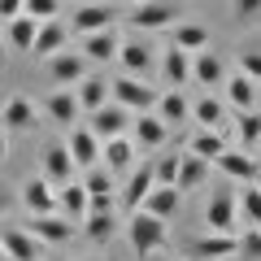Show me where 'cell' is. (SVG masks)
Returning <instances> with one entry per match:
<instances>
[{"label": "cell", "mask_w": 261, "mask_h": 261, "mask_svg": "<svg viewBox=\"0 0 261 261\" xmlns=\"http://www.w3.org/2000/svg\"><path fill=\"white\" fill-rule=\"evenodd\" d=\"M126 244L140 252V257H152V252H161L170 244V222L135 209V214H126Z\"/></svg>", "instance_id": "cell-1"}, {"label": "cell", "mask_w": 261, "mask_h": 261, "mask_svg": "<svg viewBox=\"0 0 261 261\" xmlns=\"http://www.w3.org/2000/svg\"><path fill=\"white\" fill-rule=\"evenodd\" d=\"M109 100L122 105L130 118H135V113H152V105H157V87H152L148 79L118 74V79H109Z\"/></svg>", "instance_id": "cell-2"}, {"label": "cell", "mask_w": 261, "mask_h": 261, "mask_svg": "<svg viewBox=\"0 0 261 261\" xmlns=\"http://www.w3.org/2000/svg\"><path fill=\"white\" fill-rule=\"evenodd\" d=\"M152 187H157V178H152V157H144V161H135V166H130L126 187L118 192V209H122V214H135Z\"/></svg>", "instance_id": "cell-3"}, {"label": "cell", "mask_w": 261, "mask_h": 261, "mask_svg": "<svg viewBox=\"0 0 261 261\" xmlns=\"http://www.w3.org/2000/svg\"><path fill=\"white\" fill-rule=\"evenodd\" d=\"M113 18H118V13H113V5H105V0H87V5H79V9L70 13L65 31L83 39V35H92V31H109Z\"/></svg>", "instance_id": "cell-4"}, {"label": "cell", "mask_w": 261, "mask_h": 261, "mask_svg": "<svg viewBox=\"0 0 261 261\" xmlns=\"http://www.w3.org/2000/svg\"><path fill=\"white\" fill-rule=\"evenodd\" d=\"M178 22V5L174 0H140L130 9V27L135 31H170Z\"/></svg>", "instance_id": "cell-5"}, {"label": "cell", "mask_w": 261, "mask_h": 261, "mask_svg": "<svg viewBox=\"0 0 261 261\" xmlns=\"http://www.w3.org/2000/svg\"><path fill=\"white\" fill-rule=\"evenodd\" d=\"M83 126L105 144V140H118V135H126V130H130V113L122 109V105H113V100H109V105H100L96 113H87Z\"/></svg>", "instance_id": "cell-6"}, {"label": "cell", "mask_w": 261, "mask_h": 261, "mask_svg": "<svg viewBox=\"0 0 261 261\" xmlns=\"http://www.w3.org/2000/svg\"><path fill=\"white\" fill-rule=\"evenodd\" d=\"M205 231L214 235H235L240 231V214H235V192H214L205 205Z\"/></svg>", "instance_id": "cell-7"}, {"label": "cell", "mask_w": 261, "mask_h": 261, "mask_svg": "<svg viewBox=\"0 0 261 261\" xmlns=\"http://www.w3.org/2000/svg\"><path fill=\"white\" fill-rule=\"evenodd\" d=\"M61 144H65V152H70V161H74V170L100 166V140H96L83 122H74V126H70V135H65Z\"/></svg>", "instance_id": "cell-8"}, {"label": "cell", "mask_w": 261, "mask_h": 261, "mask_svg": "<svg viewBox=\"0 0 261 261\" xmlns=\"http://www.w3.org/2000/svg\"><path fill=\"white\" fill-rule=\"evenodd\" d=\"M214 166L222 170L226 178H235V183H257L261 178V161L252 157V152H244V148H231V144L214 157Z\"/></svg>", "instance_id": "cell-9"}, {"label": "cell", "mask_w": 261, "mask_h": 261, "mask_svg": "<svg viewBox=\"0 0 261 261\" xmlns=\"http://www.w3.org/2000/svg\"><path fill=\"white\" fill-rule=\"evenodd\" d=\"M118 48H122V35L118 31H92V35H83L79 39V53H83V61L87 65H109V61H118Z\"/></svg>", "instance_id": "cell-10"}, {"label": "cell", "mask_w": 261, "mask_h": 261, "mask_svg": "<svg viewBox=\"0 0 261 261\" xmlns=\"http://www.w3.org/2000/svg\"><path fill=\"white\" fill-rule=\"evenodd\" d=\"M18 200L27 205V214L35 218V214H57V187L48 183L44 174H35V178H22V187H18Z\"/></svg>", "instance_id": "cell-11"}, {"label": "cell", "mask_w": 261, "mask_h": 261, "mask_svg": "<svg viewBox=\"0 0 261 261\" xmlns=\"http://www.w3.org/2000/svg\"><path fill=\"white\" fill-rule=\"evenodd\" d=\"M39 248L44 244L27 226H0V252H5V261H39Z\"/></svg>", "instance_id": "cell-12"}, {"label": "cell", "mask_w": 261, "mask_h": 261, "mask_svg": "<svg viewBox=\"0 0 261 261\" xmlns=\"http://www.w3.org/2000/svg\"><path fill=\"white\" fill-rule=\"evenodd\" d=\"M166 135H170V126L157 113H135V118H130V144L140 152H157L161 144H166Z\"/></svg>", "instance_id": "cell-13"}, {"label": "cell", "mask_w": 261, "mask_h": 261, "mask_svg": "<svg viewBox=\"0 0 261 261\" xmlns=\"http://www.w3.org/2000/svg\"><path fill=\"white\" fill-rule=\"evenodd\" d=\"M257 96H261V83H252V79L240 74V70L222 79V100H226V109L248 113V109H257Z\"/></svg>", "instance_id": "cell-14"}, {"label": "cell", "mask_w": 261, "mask_h": 261, "mask_svg": "<svg viewBox=\"0 0 261 261\" xmlns=\"http://www.w3.org/2000/svg\"><path fill=\"white\" fill-rule=\"evenodd\" d=\"M118 65H122V74H130V79H148L152 65H157V53L144 39H126L118 48Z\"/></svg>", "instance_id": "cell-15"}, {"label": "cell", "mask_w": 261, "mask_h": 261, "mask_svg": "<svg viewBox=\"0 0 261 261\" xmlns=\"http://www.w3.org/2000/svg\"><path fill=\"white\" fill-rule=\"evenodd\" d=\"M48 79H53L57 87H74L79 79H87V61H83V53H70V48L53 53V57H48Z\"/></svg>", "instance_id": "cell-16"}, {"label": "cell", "mask_w": 261, "mask_h": 261, "mask_svg": "<svg viewBox=\"0 0 261 261\" xmlns=\"http://www.w3.org/2000/svg\"><path fill=\"white\" fill-rule=\"evenodd\" d=\"M135 157H140V148L130 144V135H118V140H105V144H100V166L109 170L113 178H118V174H130Z\"/></svg>", "instance_id": "cell-17"}, {"label": "cell", "mask_w": 261, "mask_h": 261, "mask_svg": "<svg viewBox=\"0 0 261 261\" xmlns=\"http://www.w3.org/2000/svg\"><path fill=\"white\" fill-rule=\"evenodd\" d=\"M27 231L35 235L39 244H70V240H74V222L61 218V214H35Z\"/></svg>", "instance_id": "cell-18"}, {"label": "cell", "mask_w": 261, "mask_h": 261, "mask_svg": "<svg viewBox=\"0 0 261 261\" xmlns=\"http://www.w3.org/2000/svg\"><path fill=\"white\" fill-rule=\"evenodd\" d=\"M61 48H70V31H65L61 18H48L35 27V44H31V53L39 57V61H48L53 53H61Z\"/></svg>", "instance_id": "cell-19"}, {"label": "cell", "mask_w": 261, "mask_h": 261, "mask_svg": "<svg viewBox=\"0 0 261 261\" xmlns=\"http://www.w3.org/2000/svg\"><path fill=\"white\" fill-rule=\"evenodd\" d=\"M187 122L209 126V130H226V100H222V96H214V92L192 96V118H187Z\"/></svg>", "instance_id": "cell-20"}, {"label": "cell", "mask_w": 261, "mask_h": 261, "mask_svg": "<svg viewBox=\"0 0 261 261\" xmlns=\"http://www.w3.org/2000/svg\"><path fill=\"white\" fill-rule=\"evenodd\" d=\"M79 113H83V109H79V100H74V92H70V87H57V92L44 96V118L57 122V126H74Z\"/></svg>", "instance_id": "cell-21"}, {"label": "cell", "mask_w": 261, "mask_h": 261, "mask_svg": "<svg viewBox=\"0 0 261 261\" xmlns=\"http://www.w3.org/2000/svg\"><path fill=\"white\" fill-rule=\"evenodd\" d=\"M57 214L70 218V222H83L87 218V187H83V178H70V183L57 187Z\"/></svg>", "instance_id": "cell-22"}, {"label": "cell", "mask_w": 261, "mask_h": 261, "mask_svg": "<svg viewBox=\"0 0 261 261\" xmlns=\"http://www.w3.org/2000/svg\"><path fill=\"white\" fill-rule=\"evenodd\" d=\"M222 79H226V65L218 53H209V48L192 53V83H200L209 92V87H222Z\"/></svg>", "instance_id": "cell-23"}, {"label": "cell", "mask_w": 261, "mask_h": 261, "mask_svg": "<svg viewBox=\"0 0 261 261\" xmlns=\"http://www.w3.org/2000/svg\"><path fill=\"white\" fill-rule=\"evenodd\" d=\"M79 170H74V161H70V152H65V144L57 140V144H48L44 148V178L53 187H61V183H70Z\"/></svg>", "instance_id": "cell-24"}, {"label": "cell", "mask_w": 261, "mask_h": 261, "mask_svg": "<svg viewBox=\"0 0 261 261\" xmlns=\"http://www.w3.org/2000/svg\"><path fill=\"white\" fill-rule=\"evenodd\" d=\"M70 92H74V100H79V109H83V113H96L100 105H109V79L87 74V79H79Z\"/></svg>", "instance_id": "cell-25"}, {"label": "cell", "mask_w": 261, "mask_h": 261, "mask_svg": "<svg viewBox=\"0 0 261 261\" xmlns=\"http://www.w3.org/2000/svg\"><path fill=\"white\" fill-rule=\"evenodd\" d=\"M152 113H157L166 126H178V122L192 118V100H187L178 87H170V92H157V105H152Z\"/></svg>", "instance_id": "cell-26"}, {"label": "cell", "mask_w": 261, "mask_h": 261, "mask_svg": "<svg viewBox=\"0 0 261 261\" xmlns=\"http://www.w3.org/2000/svg\"><path fill=\"white\" fill-rule=\"evenodd\" d=\"M144 214H152V218H161V222H174V214H178V209H183V196H178L174 192V187H152V192L148 196H144Z\"/></svg>", "instance_id": "cell-27"}, {"label": "cell", "mask_w": 261, "mask_h": 261, "mask_svg": "<svg viewBox=\"0 0 261 261\" xmlns=\"http://www.w3.org/2000/svg\"><path fill=\"white\" fill-rule=\"evenodd\" d=\"M226 148V130H209V126H196L192 135H187V152L200 161H209L214 166V157Z\"/></svg>", "instance_id": "cell-28"}, {"label": "cell", "mask_w": 261, "mask_h": 261, "mask_svg": "<svg viewBox=\"0 0 261 261\" xmlns=\"http://www.w3.org/2000/svg\"><path fill=\"white\" fill-rule=\"evenodd\" d=\"M161 79H166L170 87H178V92H183V87L192 83V53L166 48V53H161Z\"/></svg>", "instance_id": "cell-29"}, {"label": "cell", "mask_w": 261, "mask_h": 261, "mask_svg": "<svg viewBox=\"0 0 261 261\" xmlns=\"http://www.w3.org/2000/svg\"><path fill=\"white\" fill-rule=\"evenodd\" d=\"M209 178V161L192 157V152H178V174H174V192H196V187Z\"/></svg>", "instance_id": "cell-30"}, {"label": "cell", "mask_w": 261, "mask_h": 261, "mask_svg": "<svg viewBox=\"0 0 261 261\" xmlns=\"http://www.w3.org/2000/svg\"><path fill=\"white\" fill-rule=\"evenodd\" d=\"M192 257H196V261H226V257H235V235H214V231H205L200 240L192 244Z\"/></svg>", "instance_id": "cell-31"}, {"label": "cell", "mask_w": 261, "mask_h": 261, "mask_svg": "<svg viewBox=\"0 0 261 261\" xmlns=\"http://www.w3.org/2000/svg\"><path fill=\"white\" fill-rule=\"evenodd\" d=\"M170 48H178V53H200V48H209V31L200 22H174L170 27Z\"/></svg>", "instance_id": "cell-32"}, {"label": "cell", "mask_w": 261, "mask_h": 261, "mask_svg": "<svg viewBox=\"0 0 261 261\" xmlns=\"http://www.w3.org/2000/svg\"><path fill=\"white\" fill-rule=\"evenodd\" d=\"M31 126H35V105H31L27 96L5 100V109H0V130H31Z\"/></svg>", "instance_id": "cell-33"}, {"label": "cell", "mask_w": 261, "mask_h": 261, "mask_svg": "<svg viewBox=\"0 0 261 261\" xmlns=\"http://www.w3.org/2000/svg\"><path fill=\"white\" fill-rule=\"evenodd\" d=\"M235 214H240L244 226H261V183H240Z\"/></svg>", "instance_id": "cell-34"}, {"label": "cell", "mask_w": 261, "mask_h": 261, "mask_svg": "<svg viewBox=\"0 0 261 261\" xmlns=\"http://www.w3.org/2000/svg\"><path fill=\"white\" fill-rule=\"evenodd\" d=\"M35 27L39 22L35 18H13V22H5V39H9V48L13 53H31V44H35Z\"/></svg>", "instance_id": "cell-35"}, {"label": "cell", "mask_w": 261, "mask_h": 261, "mask_svg": "<svg viewBox=\"0 0 261 261\" xmlns=\"http://www.w3.org/2000/svg\"><path fill=\"white\" fill-rule=\"evenodd\" d=\"M79 226H83V235L92 244H105V240H113V231H118V209H109V214H87Z\"/></svg>", "instance_id": "cell-36"}, {"label": "cell", "mask_w": 261, "mask_h": 261, "mask_svg": "<svg viewBox=\"0 0 261 261\" xmlns=\"http://www.w3.org/2000/svg\"><path fill=\"white\" fill-rule=\"evenodd\" d=\"M235 261H261V226L235 231Z\"/></svg>", "instance_id": "cell-37"}, {"label": "cell", "mask_w": 261, "mask_h": 261, "mask_svg": "<svg viewBox=\"0 0 261 261\" xmlns=\"http://www.w3.org/2000/svg\"><path fill=\"white\" fill-rule=\"evenodd\" d=\"M235 130H240L244 152H248V148H257V144H261V113H257V109L240 113V118H235Z\"/></svg>", "instance_id": "cell-38"}, {"label": "cell", "mask_w": 261, "mask_h": 261, "mask_svg": "<svg viewBox=\"0 0 261 261\" xmlns=\"http://www.w3.org/2000/svg\"><path fill=\"white\" fill-rule=\"evenodd\" d=\"M174 174H178V152H161V157H152V178H157L161 187H174Z\"/></svg>", "instance_id": "cell-39"}, {"label": "cell", "mask_w": 261, "mask_h": 261, "mask_svg": "<svg viewBox=\"0 0 261 261\" xmlns=\"http://www.w3.org/2000/svg\"><path fill=\"white\" fill-rule=\"evenodd\" d=\"M22 13L35 18V22H48V18L61 13V0H22Z\"/></svg>", "instance_id": "cell-40"}, {"label": "cell", "mask_w": 261, "mask_h": 261, "mask_svg": "<svg viewBox=\"0 0 261 261\" xmlns=\"http://www.w3.org/2000/svg\"><path fill=\"white\" fill-rule=\"evenodd\" d=\"M240 74H248L252 83H261V48H244L240 53Z\"/></svg>", "instance_id": "cell-41"}, {"label": "cell", "mask_w": 261, "mask_h": 261, "mask_svg": "<svg viewBox=\"0 0 261 261\" xmlns=\"http://www.w3.org/2000/svg\"><path fill=\"white\" fill-rule=\"evenodd\" d=\"M231 13L240 22H257L261 18V0H231Z\"/></svg>", "instance_id": "cell-42"}, {"label": "cell", "mask_w": 261, "mask_h": 261, "mask_svg": "<svg viewBox=\"0 0 261 261\" xmlns=\"http://www.w3.org/2000/svg\"><path fill=\"white\" fill-rule=\"evenodd\" d=\"M22 18V0H0V22H13Z\"/></svg>", "instance_id": "cell-43"}, {"label": "cell", "mask_w": 261, "mask_h": 261, "mask_svg": "<svg viewBox=\"0 0 261 261\" xmlns=\"http://www.w3.org/2000/svg\"><path fill=\"white\" fill-rule=\"evenodd\" d=\"M9 161V130H0V166Z\"/></svg>", "instance_id": "cell-44"}, {"label": "cell", "mask_w": 261, "mask_h": 261, "mask_svg": "<svg viewBox=\"0 0 261 261\" xmlns=\"http://www.w3.org/2000/svg\"><path fill=\"white\" fill-rule=\"evenodd\" d=\"M5 209H9V196H5V192H0V214H5Z\"/></svg>", "instance_id": "cell-45"}, {"label": "cell", "mask_w": 261, "mask_h": 261, "mask_svg": "<svg viewBox=\"0 0 261 261\" xmlns=\"http://www.w3.org/2000/svg\"><path fill=\"white\" fill-rule=\"evenodd\" d=\"M105 5H140V0H105Z\"/></svg>", "instance_id": "cell-46"}, {"label": "cell", "mask_w": 261, "mask_h": 261, "mask_svg": "<svg viewBox=\"0 0 261 261\" xmlns=\"http://www.w3.org/2000/svg\"><path fill=\"white\" fill-rule=\"evenodd\" d=\"M157 261H178V257H157Z\"/></svg>", "instance_id": "cell-47"}, {"label": "cell", "mask_w": 261, "mask_h": 261, "mask_svg": "<svg viewBox=\"0 0 261 261\" xmlns=\"http://www.w3.org/2000/svg\"><path fill=\"white\" fill-rule=\"evenodd\" d=\"M83 261H96V257H83Z\"/></svg>", "instance_id": "cell-48"}, {"label": "cell", "mask_w": 261, "mask_h": 261, "mask_svg": "<svg viewBox=\"0 0 261 261\" xmlns=\"http://www.w3.org/2000/svg\"><path fill=\"white\" fill-rule=\"evenodd\" d=\"M0 261H5V252H0Z\"/></svg>", "instance_id": "cell-49"}, {"label": "cell", "mask_w": 261, "mask_h": 261, "mask_svg": "<svg viewBox=\"0 0 261 261\" xmlns=\"http://www.w3.org/2000/svg\"><path fill=\"white\" fill-rule=\"evenodd\" d=\"M226 261H235V257H226Z\"/></svg>", "instance_id": "cell-50"}]
</instances>
